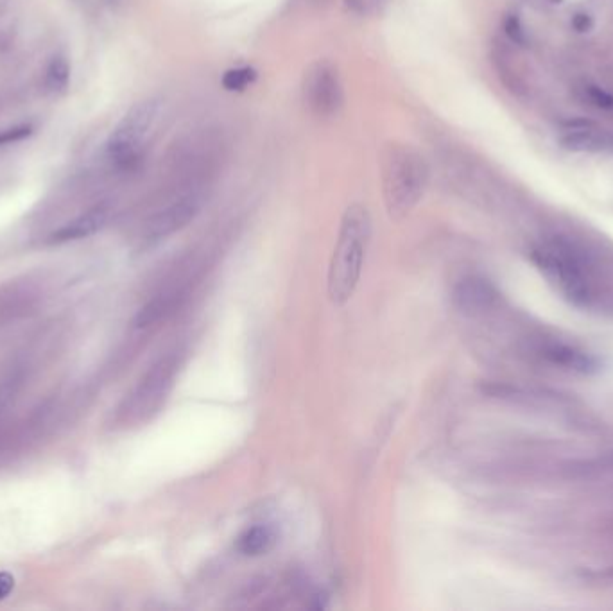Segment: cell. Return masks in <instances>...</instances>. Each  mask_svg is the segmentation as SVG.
Segmentation results:
<instances>
[{"instance_id":"cell-21","label":"cell","mask_w":613,"mask_h":611,"mask_svg":"<svg viewBox=\"0 0 613 611\" xmlns=\"http://www.w3.org/2000/svg\"><path fill=\"white\" fill-rule=\"evenodd\" d=\"M572 27H574V31H578V33H588L592 27H594V20L592 17L585 13V11H579L576 13L574 17H572Z\"/></svg>"},{"instance_id":"cell-19","label":"cell","mask_w":613,"mask_h":611,"mask_svg":"<svg viewBox=\"0 0 613 611\" xmlns=\"http://www.w3.org/2000/svg\"><path fill=\"white\" fill-rule=\"evenodd\" d=\"M388 4V0H346L345 6L352 15L357 17H370L379 13L380 9Z\"/></svg>"},{"instance_id":"cell-15","label":"cell","mask_w":613,"mask_h":611,"mask_svg":"<svg viewBox=\"0 0 613 611\" xmlns=\"http://www.w3.org/2000/svg\"><path fill=\"white\" fill-rule=\"evenodd\" d=\"M578 95L583 103L596 110L613 112V94L605 88L597 87L594 83H585L583 87L578 88Z\"/></svg>"},{"instance_id":"cell-4","label":"cell","mask_w":613,"mask_h":611,"mask_svg":"<svg viewBox=\"0 0 613 611\" xmlns=\"http://www.w3.org/2000/svg\"><path fill=\"white\" fill-rule=\"evenodd\" d=\"M531 260L553 284L558 285L563 296L574 305H587L590 300L585 264L567 242L549 241L531 250Z\"/></svg>"},{"instance_id":"cell-7","label":"cell","mask_w":613,"mask_h":611,"mask_svg":"<svg viewBox=\"0 0 613 611\" xmlns=\"http://www.w3.org/2000/svg\"><path fill=\"white\" fill-rule=\"evenodd\" d=\"M205 201V194L199 187H189L178 198L160 208L147 219L144 226V239L147 242H160L183 230L194 217L198 216Z\"/></svg>"},{"instance_id":"cell-12","label":"cell","mask_w":613,"mask_h":611,"mask_svg":"<svg viewBox=\"0 0 613 611\" xmlns=\"http://www.w3.org/2000/svg\"><path fill=\"white\" fill-rule=\"evenodd\" d=\"M275 543H277V533L269 525H255L239 536L237 551L241 552L242 556L257 558L271 551Z\"/></svg>"},{"instance_id":"cell-14","label":"cell","mask_w":613,"mask_h":611,"mask_svg":"<svg viewBox=\"0 0 613 611\" xmlns=\"http://www.w3.org/2000/svg\"><path fill=\"white\" fill-rule=\"evenodd\" d=\"M176 305H178V296H169V294L158 296L139 310V314L135 316V327L147 328L155 325L165 316H169Z\"/></svg>"},{"instance_id":"cell-18","label":"cell","mask_w":613,"mask_h":611,"mask_svg":"<svg viewBox=\"0 0 613 611\" xmlns=\"http://www.w3.org/2000/svg\"><path fill=\"white\" fill-rule=\"evenodd\" d=\"M502 29H504V35L508 36L511 44L526 47L529 36H527L526 27L522 24L519 15H513V13L506 15L504 22H502Z\"/></svg>"},{"instance_id":"cell-16","label":"cell","mask_w":613,"mask_h":611,"mask_svg":"<svg viewBox=\"0 0 613 611\" xmlns=\"http://www.w3.org/2000/svg\"><path fill=\"white\" fill-rule=\"evenodd\" d=\"M257 79V72L251 67H237V69L228 70L223 78V87L230 92H242L246 88L251 87Z\"/></svg>"},{"instance_id":"cell-10","label":"cell","mask_w":613,"mask_h":611,"mask_svg":"<svg viewBox=\"0 0 613 611\" xmlns=\"http://www.w3.org/2000/svg\"><path fill=\"white\" fill-rule=\"evenodd\" d=\"M542 357L563 370L574 371L579 375H590L599 370V362L592 353L581 350L578 346L567 345L560 341H549L542 345Z\"/></svg>"},{"instance_id":"cell-8","label":"cell","mask_w":613,"mask_h":611,"mask_svg":"<svg viewBox=\"0 0 613 611\" xmlns=\"http://www.w3.org/2000/svg\"><path fill=\"white\" fill-rule=\"evenodd\" d=\"M112 217V207L110 205H97L83 212L81 216L72 219L67 224H63L56 232L51 233L49 242L51 244H65V242L81 241L92 237L97 232H101Z\"/></svg>"},{"instance_id":"cell-22","label":"cell","mask_w":613,"mask_h":611,"mask_svg":"<svg viewBox=\"0 0 613 611\" xmlns=\"http://www.w3.org/2000/svg\"><path fill=\"white\" fill-rule=\"evenodd\" d=\"M15 588V577L8 572H0V601L6 599Z\"/></svg>"},{"instance_id":"cell-3","label":"cell","mask_w":613,"mask_h":611,"mask_svg":"<svg viewBox=\"0 0 613 611\" xmlns=\"http://www.w3.org/2000/svg\"><path fill=\"white\" fill-rule=\"evenodd\" d=\"M160 115V101L151 97L135 104L122 117L106 142V155L117 169L131 171L139 165L147 140Z\"/></svg>"},{"instance_id":"cell-5","label":"cell","mask_w":613,"mask_h":611,"mask_svg":"<svg viewBox=\"0 0 613 611\" xmlns=\"http://www.w3.org/2000/svg\"><path fill=\"white\" fill-rule=\"evenodd\" d=\"M302 99L305 108L321 119L334 117L343 108V83L339 72L330 61H316L305 70Z\"/></svg>"},{"instance_id":"cell-9","label":"cell","mask_w":613,"mask_h":611,"mask_svg":"<svg viewBox=\"0 0 613 611\" xmlns=\"http://www.w3.org/2000/svg\"><path fill=\"white\" fill-rule=\"evenodd\" d=\"M558 144L569 153L599 155L613 151V135L610 131L601 130L592 124L572 126L558 138Z\"/></svg>"},{"instance_id":"cell-23","label":"cell","mask_w":613,"mask_h":611,"mask_svg":"<svg viewBox=\"0 0 613 611\" xmlns=\"http://www.w3.org/2000/svg\"><path fill=\"white\" fill-rule=\"evenodd\" d=\"M298 2H302L307 8H321V6H327L330 0H298Z\"/></svg>"},{"instance_id":"cell-2","label":"cell","mask_w":613,"mask_h":611,"mask_svg":"<svg viewBox=\"0 0 613 611\" xmlns=\"http://www.w3.org/2000/svg\"><path fill=\"white\" fill-rule=\"evenodd\" d=\"M429 167L409 146H389L382 156V194L391 219H402L424 198Z\"/></svg>"},{"instance_id":"cell-11","label":"cell","mask_w":613,"mask_h":611,"mask_svg":"<svg viewBox=\"0 0 613 611\" xmlns=\"http://www.w3.org/2000/svg\"><path fill=\"white\" fill-rule=\"evenodd\" d=\"M495 300H497V293L493 285L488 284V280L479 278V276H468L465 280H461L454 291V302L458 305L459 310L467 314L490 309Z\"/></svg>"},{"instance_id":"cell-17","label":"cell","mask_w":613,"mask_h":611,"mask_svg":"<svg viewBox=\"0 0 613 611\" xmlns=\"http://www.w3.org/2000/svg\"><path fill=\"white\" fill-rule=\"evenodd\" d=\"M24 377L20 373L9 375L8 379L0 382V418L8 413L9 407L15 402L18 391L22 388Z\"/></svg>"},{"instance_id":"cell-1","label":"cell","mask_w":613,"mask_h":611,"mask_svg":"<svg viewBox=\"0 0 613 611\" xmlns=\"http://www.w3.org/2000/svg\"><path fill=\"white\" fill-rule=\"evenodd\" d=\"M372 239V217L363 205H352L345 212L336 250L330 260V302L341 307L352 296L361 280L366 251Z\"/></svg>"},{"instance_id":"cell-24","label":"cell","mask_w":613,"mask_h":611,"mask_svg":"<svg viewBox=\"0 0 613 611\" xmlns=\"http://www.w3.org/2000/svg\"><path fill=\"white\" fill-rule=\"evenodd\" d=\"M551 2H556V4H560V2H562V0H551Z\"/></svg>"},{"instance_id":"cell-13","label":"cell","mask_w":613,"mask_h":611,"mask_svg":"<svg viewBox=\"0 0 613 611\" xmlns=\"http://www.w3.org/2000/svg\"><path fill=\"white\" fill-rule=\"evenodd\" d=\"M70 78H72V69H70L67 56H63V54L52 56L51 61L47 63V69H45V90L54 95L63 94L69 88Z\"/></svg>"},{"instance_id":"cell-20","label":"cell","mask_w":613,"mask_h":611,"mask_svg":"<svg viewBox=\"0 0 613 611\" xmlns=\"http://www.w3.org/2000/svg\"><path fill=\"white\" fill-rule=\"evenodd\" d=\"M33 131H35V128L31 124H17V126L6 128V130L0 131V146L18 144V142L31 137Z\"/></svg>"},{"instance_id":"cell-6","label":"cell","mask_w":613,"mask_h":611,"mask_svg":"<svg viewBox=\"0 0 613 611\" xmlns=\"http://www.w3.org/2000/svg\"><path fill=\"white\" fill-rule=\"evenodd\" d=\"M178 364L173 357H165L156 362L146 377L140 380L139 386L128 398L122 416L130 422H144L151 414H155L160 405L164 404L165 396L173 388L174 375Z\"/></svg>"}]
</instances>
